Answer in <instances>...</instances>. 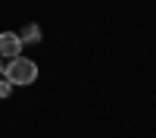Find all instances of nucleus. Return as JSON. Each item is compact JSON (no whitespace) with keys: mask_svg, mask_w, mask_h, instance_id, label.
I'll return each instance as SVG.
<instances>
[{"mask_svg":"<svg viewBox=\"0 0 156 138\" xmlns=\"http://www.w3.org/2000/svg\"><path fill=\"white\" fill-rule=\"evenodd\" d=\"M0 57H6V60L22 57V38L16 32H0Z\"/></svg>","mask_w":156,"mask_h":138,"instance_id":"2","label":"nucleus"},{"mask_svg":"<svg viewBox=\"0 0 156 138\" xmlns=\"http://www.w3.org/2000/svg\"><path fill=\"white\" fill-rule=\"evenodd\" d=\"M9 94H12V82L9 79H0V100H6Z\"/></svg>","mask_w":156,"mask_h":138,"instance_id":"4","label":"nucleus"},{"mask_svg":"<svg viewBox=\"0 0 156 138\" xmlns=\"http://www.w3.org/2000/svg\"><path fill=\"white\" fill-rule=\"evenodd\" d=\"M19 38H22V44H41V25H37V22H28V25L19 32Z\"/></svg>","mask_w":156,"mask_h":138,"instance_id":"3","label":"nucleus"},{"mask_svg":"<svg viewBox=\"0 0 156 138\" xmlns=\"http://www.w3.org/2000/svg\"><path fill=\"white\" fill-rule=\"evenodd\" d=\"M3 79H9L12 88H16V85H34V79H37V63L28 60V57H16V60H9L6 66H3Z\"/></svg>","mask_w":156,"mask_h":138,"instance_id":"1","label":"nucleus"},{"mask_svg":"<svg viewBox=\"0 0 156 138\" xmlns=\"http://www.w3.org/2000/svg\"><path fill=\"white\" fill-rule=\"evenodd\" d=\"M0 79H3V57H0Z\"/></svg>","mask_w":156,"mask_h":138,"instance_id":"5","label":"nucleus"}]
</instances>
